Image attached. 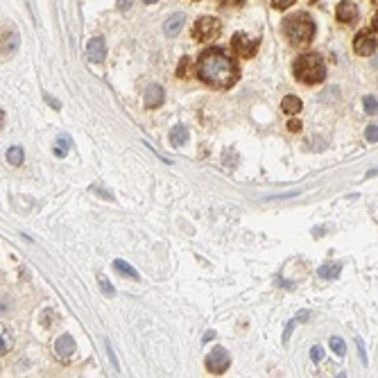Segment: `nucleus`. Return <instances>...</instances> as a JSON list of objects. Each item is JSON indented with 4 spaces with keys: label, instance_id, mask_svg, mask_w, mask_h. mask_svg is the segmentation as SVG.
I'll return each mask as SVG.
<instances>
[{
    "label": "nucleus",
    "instance_id": "c85d7f7f",
    "mask_svg": "<svg viewBox=\"0 0 378 378\" xmlns=\"http://www.w3.org/2000/svg\"><path fill=\"white\" fill-rule=\"evenodd\" d=\"M356 344H358V353H360V360H362V365H367V356H365V346H362V340L358 338V340H356Z\"/></svg>",
    "mask_w": 378,
    "mask_h": 378
},
{
    "label": "nucleus",
    "instance_id": "6e6552de",
    "mask_svg": "<svg viewBox=\"0 0 378 378\" xmlns=\"http://www.w3.org/2000/svg\"><path fill=\"white\" fill-rule=\"evenodd\" d=\"M86 55L93 64H102L104 57H107V45H104V39L102 36H96V39L88 41L86 45Z\"/></svg>",
    "mask_w": 378,
    "mask_h": 378
},
{
    "label": "nucleus",
    "instance_id": "4468645a",
    "mask_svg": "<svg viewBox=\"0 0 378 378\" xmlns=\"http://www.w3.org/2000/svg\"><path fill=\"white\" fill-rule=\"evenodd\" d=\"M186 140H188L186 127H183V125H175V127H172V132H170V143L175 145V148H183V145H186Z\"/></svg>",
    "mask_w": 378,
    "mask_h": 378
},
{
    "label": "nucleus",
    "instance_id": "39448f33",
    "mask_svg": "<svg viewBox=\"0 0 378 378\" xmlns=\"http://www.w3.org/2000/svg\"><path fill=\"white\" fill-rule=\"evenodd\" d=\"M231 48L238 52L243 59H251V57L256 55V50H258V39H251V36L238 32L231 39Z\"/></svg>",
    "mask_w": 378,
    "mask_h": 378
},
{
    "label": "nucleus",
    "instance_id": "a211bd4d",
    "mask_svg": "<svg viewBox=\"0 0 378 378\" xmlns=\"http://www.w3.org/2000/svg\"><path fill=\"white\" fill-rule=\"evenodd\" d=\"M340 270H342L340 265H335V263H326V265L319 267L317 274L322 276V279H338V276H340Z\"/></svg>",
    "mask_w": 378,
    "mask_h": 378
},
{
    "label": "nucleus",
    "instance_id": "4be33fe9",
    "mask_svg": "<svg viewBox=\"0 0 378 378\" xmlns=\"http://www.w3.org/2000/svg\"><path fill=\"white\" fill-rule=\"evenodd\" d=\"M100 290H102V295H104V297H113V295H115L113 288H111V283H109L107 276H100Z\"/></svg>",
    "mask_w": 378,
    "mask_h": 378
},
{
    "label": "nucleus",
    "instance_id": "4c0bfd02",
    "mask_svg": "<svg viewBox=\"0 0 378 378\" xmlns=\"http://www.w3.org/2000/svg\"><path fill=\"white\" fill-rule=\"evenodd\" d=\"M371 3H374V5H378V0H371Z\"/></svg>",
    "mask_w": 378,
    "mask_h": 378
},
{
    "label": "nucleus",
    "instance_id": "423d86ee",
    "mask_svg": "<svg viewBox=\"0 0 378 378\" xmlns=\"http://www.w3.org/2000/svg\"><path fill=\"white\" fill-rule=\"evenodd\" d=\"M229 362H231L229 351L222 349V346H215L211 353L206 356V369L218 376V374H222V371L229 369Z\"/></svg>",
    "mask_w": 378,
    "mask_h": 378
},
{
    "label": "nucleus",
    "instance_id": "f8f14e48",
    "mask_svg": "<svg viewBox=\"0 0 378 378\" xmlns=\"http://www.w3.org/2000/svg\"><path fill=\"white\" fill-rule=\"evenodd\" d=\"M55 351L59 358H70V356L75 353V340H73L70 335H61L55 342Z\"/></svg>",
    "mask_w": 378,
    "mask_h": 378
},
{
    "label": "nucleus",
    "instance_id": "72a5a7b5",
    "mask_svg": "<svg viewBox=\"0 0 378 378\" xmlns=\"http://www.w3.org/2000/svg\"><path fill=\"white\" fill-rule=\"evenodd\" d=\"M213 338H215V330H206V333H204V338H202V342H211Z\"/></svg>",
    "mask_w": 378,
    "mask_h": 378
},
{
    "label": "nucleus",
    "instance_id": "9b49d317",
    "mask_svg": "<svg viewBox=\"0 0 378 378\" xmlns=\"http://www.w3.org/2000/svg\"><path fill=\"white\" fill-rule=\"evenodd\" d=\"M16 50H18V32L9 28L3 32V57H12Z\"/></svg>",
    "mask_w": 378,
    "mask_h": 378
},
{
    "label": "nucleus",
    "instance_id": "ddd939ff",
    "mask_svg": "<svg viewBox=\"0 0 378 378\" xmlns=\"http://www.w3.org/2000/svg\"><path fill=\"white\" fill-rule=\"evenodd\" d=\"M163 96H166L163 88H161L159 84H152V86L148 88V93H145V102H148V107L154 109V107H159V104L163 102Z\"/></svg>",
    "mask_w": 378,
    "mask_h": 378
},
{
    "label": "nucleus",
    "instance_id": "9d476101",
    "mask_svg": "<svg viewBox=\"0 0 378 378\" xmlns=\"http://www.w3.org/2000/svg\"><path fill=\"white\" fill-rule=\"evenodd\" d=\"M183 25H186V14H183V12H175L172 16H168L163 30H166L168 36H177L183 30Z\"/></svg>",
    "mask_w": 378,
    "mask_h": 378
},
{
    "label": "nucleus",
    "instance_id": "f257e3e1",
    "mask_svg": "<svg viewBox=\"0 0 378 378\" xmlns=\"http://www.w3.org/2000/svg\"><path fill=\"white\" fill-rule=\"evenodd\" d=\"M197 75L204 84L213 88H229L231 84L238 82V68L229 59L224 52L220 50H206L199 57L197 64Z\"/></svg>",
    "mask_w": 378,
    "mask_h": 378
},
{
    "label": "nucleus",
    "instance_id": "412c9836",
    "mask_svg": "<svg viewBox=\"0 0 378 378\" xmlns=\"http://www.w3.org/2000/svg\"><path fill=\"white\" fill-rule=\"evenodd\" d=\"M330 349L335 351V356H340V358H342V356L346 353V344H344V340H342V338H330Z\"/></svg>",
    "mask_w": 378,
    "mask_h": 378
},
{
    "label": "nucleus",
    "instance_id": "393cba45",
    "mask_svg": "<svg viewBox=\"0 0 378 378\" xmlns=\"http://www.w3.org/2000/svg\"><path fill=\"white\" fill-rule=\"evenodd\" d=\"M365 138L369 140V143H376V140H378V127H376V125H371V127H367Z\"/></svg>",
    "mask_w": 378,
    "mask_h": 378
},
{
    "label": "nucleus",
    "instance_id": "c9c22d12",
    "mask_svg": "<svg viewBox=\"0 0 378 378\" xmlns=\"http://www.w3.org/2000/svg\"><path fill=\"white\" fill-rule=\"evenodd\" d=\"M145 5H154V3H159V0H143Z\"/></svg>",
    "mask_w": 378,
    "mask_h": 378
},
{
    "label": "nucleus",
    "instance_id": "f03ea898",
    "mask_svg": "<svg viewBox=\"0 0 378 378\" xmlns=\"http://www.w3.org/2000/svg\"><path fill=\"white\" fill-rule=\"evenodd\" d=\"M283 30H286V36L292 45H306V43H311L315 36V23L308 14L288 16L283 20Z\"/></svg>",
    "mask_w": 378,
    "mask_h": 378
},
{
    "label": "nucleus",
    "instance_id": "5701e85b",
    "mask_svg": "<svg viewBox=\"0 0 378 378\" xmlns=\"http://www.w3.org/2000/svg\"><path fill=\"white\" fill-rule=\"evenodd\" d=\"M362 102H365V111H367V113H371V115H374V113L378 111V102H376V98L367 96L365 100H362Z\"/></svg>",
    "mask_w": 378,
    "mask_h": 378
},
{
    "label": "nucleus",
    "instance_id": "1a4fd4ad",
    "mask_svg": "<svg viewBox=\"0 0 378 378\" xmlns=\"http://www.w3.org/2000/svg\"><path fill=\"white\" fill-rule=\"evenodd\" d=\"M335 16H338L340 23H353L356 18H358V7H356L353 3H349V0H342V3L335 7Z\"/></svg>",
    "mask_w": 378,
    "mask_h": 378
},
{
    "label": "nucleus",
    "instance_id": "7ed1b4c3",
    "mask_svg": "<svg viewBox=\"0 0 378 378\" xmlns=\"http://www.w3.org/2000/svg\"><path fill=\"white\" fill-rule=\"evenodd\" d=\"M295 77L303 84H317L326 77V66H324L319 55H301L295 61Z\"/></svg>",
    "mask_w": 378,
    "mask_h": 378
},
{
    "label": "nucleus",
    "instance_id": "473e14b6",
    "mask_svg": "<svg viewBox=\"0 0 378 378\" xmlns=\"http://www.w3.org/2000/svg\"><path fill=\"white\" fill-rule=\"evenodd\" d=\"M45 100L50 102V107H52V109H61V102H57V100L52 98V96H45Z\"/></svg>",
    "mask_w": 378,
    "mask_h": 378
},
{
    "label": "nucleus",
    "instance_id": "aec40b11",
    "mask_svg": "<svg viewBox=\"0 0 378 378\" xmlns=\"http://www.w3.org/2000/svg\"><path fill=\"white\" fill-rule=\"evenodd\" d=\"M23 156H25V154H23V150L16 148V145L7 150V161H9L12 166H20V163H23Z\"/></svg>",
    "mask_w": 378,
    "mask_h": 378
},
{
    "label": "nucleus",
    "instance_id": "6ab92c4d",
    "mask_svg": "<svg viewBox=\"0 0 378 378\" xmlns=\"http://www.w3.org/2000/svg\"><path fill=\"white\" fill-rule=\"evenodd\" d=\"M68 148H70V136H66V134H61L59 136V140H57V148H55V154L59 156H66V152H68Z\"/></svg>",
    "mask_w": 378,
    "mask_h": 378
},
{
    "label": "nucleus",
    "instance_id": "7c9ffc66",
    "mask_svg": "<svg viewBox=\"0 0 378 378\" xmlns=\"http://www.w3.org/2000/svg\"><path fill=\"white\" fill-rule=\"evenodd\" d=\"M218 3L224 7H235V5H243V0H218Z\"/></svg>",
    "mask_w": 378,
    "mask_h": 378
},
{
    "label": "nucleus",
    "instance_id": "dca6fc26",
    "mask_svg": "<svg viewBox=\"0 0 378 378\" xmlns=\"http://www.w3.org/2000/svg\"><path fill=\"white\" fill-rule=\"evenodd\" d=\"M281 109L288 115H295V113L301 111V100H299L297 96H286V98H283V102H281Z\"/></svg>",
    "mask_w": 378,
    "mask_h": 378
},
{
    "label": "nucleus",
    "instance_id": "0eeeda50",
    "mask_svg": "<svg viewBox=\"0 0 378 378\" xmlns=\"http://www.w3.org/2000/svg\"><path fill=\"white\" fill-rule=\"evenodd\" d=\"M353 50H356V55H360V57H371V55H374V50H376V39L371 34L362 32V34L356 36Z\"/></svg>",
    "mask_w": 378,
    "mask_h": 378
},
{
    "label": "nucleus",
    "instance_id": "2f4dec72",
    "mask_svg": "<svg viewBox=\"0 0 378 378\" xmlns=\"http://www.w3.org/2000/svg\"><path fill=\"white\" fill-rule=\"evenodd\" d=\"M288 129H290V132H299V129H301V123H299V120H290V123H288Z\"/></svg>",
    "mask_w": 378,
    "mask_h": 378
},
{
    "label": "nucleus",
    "instance_id": "e433bc0d",
    "mask_svg": "<svg viewBox=\"0 0 378 378\" xmlns=\"http://www.w3.org/2000/svg\"><path fill=\"white\" fill-rule=\"evenodd\" d=\"M374 66H378V59H374Z\"/></svg>",
    "mask_w": 378,
    "mask_h": 378
},
{
    "label": "nucleus",
    "instance_id": "cd10ccee",
    "mask_svg": "<svg viewBox=\"0 0 378 378\" xmlns=\"http://www.w3.org/2000/svg\"><path fill=\"white\" fill-rule=\"evenodd\" d=\"M290 5H295V0H272V7L274 9H288Z\"/></svg>",
    "mask_w": 378,
    "mask_h": 378
},
{
    "label": "nucleus",
    "instance_id": "bb28decb",
    "mask_svg": "<svg viewBox=\"0 0 378 378\" xmlns=\"http://www.w3.org/2000/svg\"><path fill=\"white\" fill-rule=\"evenodd\" d=\"M188 66H191V59H188V57H183V59L179 61V70H177V77L188 75Z\"/></svg>",
    "mask_w": 378,
    "mask_h": 378
},
{
    "label": "nucleus",
    "instance_id": "f704fd0d",
    "mask_svg": "<svg viewBox=\"0 0 378 378\" xmlns=\"http://www.w3.org/2000/svg\"><path fill=\"white\" fill-rule=\"evenodd\" d=\"M371 28H374V30H378V12H376V16H374V20H371Z\"/></svg>",
    "mask_w": 378,
    "mask_h": 378
},
{
    "label": "nucleus",
    "instance_id": "2eb2a0df",
    "mask_svg": "<svg viewBox=\"0 0 378 378\" xmlns=\"http://www.w3.org/2000/svg\"><path fill=\"white\" fill-rule=\"evenodd\" d=\"M113 267H115V272H118V274L127 276V279H134V281H138V279H140V276H138V272H136L134 267L129 265V263H125L123 258H115V261H113Z\"/></svg>",
    "mask_w": 378,
    "mask_h": 378
},
{
    "label": "nucleus",
    "instance_id": "b1692460",
    "mask_svg": "<svg viewBox=\"0 0 378 378\" xmlns=\"http://www.w3.org/2000/svg\"><path fill=\"white\" fill-rule=\"evenodd\" d=\"M0 338H3V340H0V353L5 356V351H9V346H12V340H9L7 330H3V335H0Z\"/></svg>",
    "mask_w": 378,
    "mask_h": 378
},
{
    "label": "nucleus",
    "instance_id": "a878e982",
    "mask_svg": "<svg viewBox=\"0 0 378 378\" xmlns=\"http://www.w3.org/2000/svg\"><path fill=\"white\" fill-rule=\"evenodd\" d=\"M311 358H313V362H322V358H324V349H322V346H317V344L313 346V349H311Z\"/></svg>",
    "mask_w": 378,
    "mask_h": 378
},
{
    "label": "nucleus",
    "instance_id": "20e7f679",
    "mask_svg": "<svg viewBox=\"0 0 378 378\" xmlns=\"http://www.w3.org/2000/svg\"><path fill=\"white\" fill-rule=\"evenodd\" d=\"M220 30H222V23L213 16H204L195 23V39L202 41V43H208V41H215L220 36Z\"/></svg>",
    "mask_w": 378,
    "mask_h": 378
},
{
    "label": "nucleus",
    "instance_id": "c756f323",
    "mask_svg": "<svg viewBox=\"0 0 378 378\" xmlns=\"http://www.w3.org/2000/svg\"><path fill=\"white\" fill-rule=\"evenodd\" d=\"M129 7H132V0H118V9H120V12H127Z\"/></svg>",
    "mask_w": 378,
    "mask_h": 378
},
{
    "label": "nucleus",
    "instance_id": "f3484780",
    "mask_svg": "<svg viewBox=\"0 0 378 378\" xmlns=\"http://www.w3.org/2000/svg\"><path fill=\"white\" fill-rule=\"evenodd\" d=\"M308 317H311V313H308V311H301V313H297L295 317L290 319V324L286 326V333H283V344L290 342V333H292V328H295L299 322H308Z\"/></svg>",
    "mask_w": 378,
    "mask_h": 378
}]
</instances>
